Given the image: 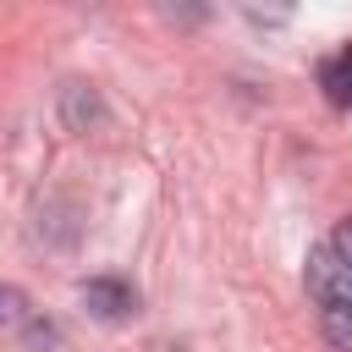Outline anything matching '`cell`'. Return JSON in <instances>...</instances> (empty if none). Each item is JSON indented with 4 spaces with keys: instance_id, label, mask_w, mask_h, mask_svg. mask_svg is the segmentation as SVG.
I'll return each mask as SVG.
<instances>
[{
    "instance_id": "6da1fadb",
    "label": "cell",
    "mask_w": 352,
    "mask_h": 352,
    "mask_svg": "<svg viewBox=\"0 0 352 352\" xmlns=\"http://www.w3.org/2000/svg\"><path fill=\"white\" fill-rule=\"evenodd\" d=\"M308 297L319 308V330L336 352H352V270L336 258L330 242L308 248Z\"/></svg>"
},
{
    "instance_id": "7a4b0ae2",
    "label": "cell",
    "mask_w": 352,
    "mask_h": 352,
    "mask_svg": "<svg viewBox=\"0 0 352 352\" xmlns=\"http://www.w3.org/2000/svg\"><path fill=\"white\" fill-rule=\"evenodd\" d=\"M82 302H88V314L94 319H126V314H138V292L126 286V280H116V275H99V280H82Z\"/></svg>"
},
{
    "instance_id": "3957f363",
    "label": "cell",
    "mask_w": 352,
    "mask_h": 352,
    "mask_svg": "<svg viewBox=\"0 0 352 352\" xmlns=\"http://www.w3.org/2000/svg\"><path fill=\"white\" fill-rule=\"evenodd\" d=\"M319 88H324V99L336 110H352V44L319 60Z\"/></svg>"
},
{
    "instance_id": "277c9868",
    "label": "cell",
    "mask_w": 352,
    "mask_h": 352,
    "mask_svg": "<svg viewBox=\"0 0 352 352\" xmlns=\"http://www.w3.org/2000/svg\"><path fill=\"white\" fill-rule=\"evenodd\" d=\"M22 319H28V302H22V292L0 286V330H16Z\"/></svg>"
},
{
    "instance_id": "5b68a950",
    "label": "cell",
    "mask_w": 352,
    "mask_h": 352,
    "mask_svg": "<svg viewBox=\"0 0 352 352\" xmlns=\"http://www.w3.org/2000/svg\"><path fill=\"white\" fill-rule=\"evenodd\" d=\"M330 248H336V258H341V264L352 270V214H346V220L336 226V236H330Z\"/></svg>"
}]
</instances>
